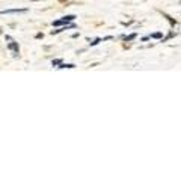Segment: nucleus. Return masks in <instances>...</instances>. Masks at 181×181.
Here are the masks:
<instances>
[{
    "label": "nucleus",
    "mask_w": 181,
    "mask_h": 181,
    "mask_svg": "<svg viewBox=\"0 0 181 181\" xmlns=\"http://www.w3.org/2000/svg\"><path fill=\"white\" fill-rule=\"evenodd\" d=\"M134 36H136V35H130V36H128V38H125V39H127V41H131Z\"/></svg>",
    "instance_id": "obj_7"
},
{
    "label": "nucleus",
    "mask_w": 181,
    "mask_h": 181,
    "mask_svg": "<svg viewBox=\"0 0 181 181\" xmlns=\"http://www.w3.org/2000/svg\"><path fill=\"white\" fill-rule=\"evenodd\" d=\"M160 36H161V33H160V32H158V33H154V35H152V38H160Z\"/></svg>",
    "instance_id": "obj_5"
},
{
    "label": "nucleus",
    "mask_w": 181,
    "mask_h": 181,
    "mask_svg": "<svg viewBox=\"0 0 181 181\" xmlns=\"http://www.w3.org/2000/svg\"><path fill=\"white\" fill-rule=\"evenodd\" d=\"M8 48H9V50H15V51L18 53V44H17V42H11V44H8Z\"/></svg>",
    "instance_id": "obj_2"
},
{
    "label": "nucleus",
    "mask_w": 181,
    "mask_h": 181,
    "mask_svg": "<svg viewBox=\"0 0 181 181\" xmlns=\"http://www.w3.org/2000/svg\"><path fill=\"white\" fill-rule=\"evenodd\" d=\"M66 21L62 18V20H57V21H53V26H62V24H65Z\"/></svg>",
    "instance_id": "obj_3"
},
{
    "label": "nucleus",
    "mask_w": 181,
    "mask_h": 181,
    "mask_svg": "<svg viewBox=\"0 0 181 181\" xmlns=\"http://www.w3.org/2000/svg\"><path fill=\"white\" fill-rule=\"evenodd\" d=\"M59 68H75V65H72V63H60Z\"/></svg>",
    "instance_id": "obj_4"
},
{
    "label": "nucleus",
    "mask_w": 181,
    "mask_h": 181,
    "mask_svg": "<svg viewBox=\"0 0 181 181\" xmlns=\"http://www.w3.org/2000/svg\"><path fill=\"white\" fill-rule=\"evenodd\" d=\"M20 12H27V9H6V11H0V15H5V14H20Z\"/></svg>",
    "instance_id": "obj_1"
},
{
    "label": "nucleus",
    "mask_w": 181,
    "mask_h": 181,
    "mask_svg": "<svg viewBox=\"0 0 181 181\" xmlns=\"http://www.w3.org/2000/svg\"><path fill=\"white\" fill-rule=\"evenodd\" d=\"M98 42H100V39H95V41H94V42H91V45H97V44H98Z\"/></svg>",
    "instance_id": "obj_6"
}]
</instances>
